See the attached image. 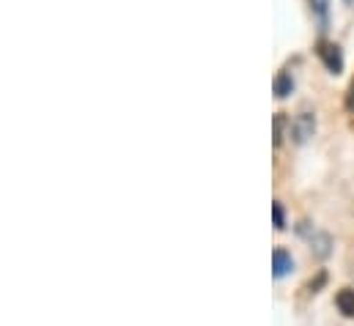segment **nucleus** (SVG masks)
<instances>
[{"label": "nucleus", "mask_w": 354, "mask_h": 326, "mask_svg": "<svg viewBox=\"0 0 354 326\" xmlns=\"http://www.w3.org/2000/svg\"><path fill=\"white\" fill-rule=\"evenodd\" d=\"M291 137H294V143H308L313 135H316V113L313 110H299L297 115H294V121H291Z\"/></svg>", "instance_id": "1"}, {"label": "nucleus", "mask_w": 354, "mask_h": 326, "mask_svg": "<svg viewBox=\"0 0 354 326\" xmlns=\"http://www.w3.org/2000/svg\"><path fill=\"white\" fill-rule=\"evenodd\" d=\"M319 55H322L327 72H333V75H341V72H344V52H341L338 44H322Z\"/></svg>", "instance_id": "2"}, {"label": "nucleus", "mask_w": 354, "mask_h": 326, "mask_svg": "<svg viewBox=\"0 0 354 326\" xmlns=\"http://www.w3.org/2000/svg\"><path fill=\"white\" fill-rule=\"evenodd\" d=\"M291 271H294V258H291V252L283 249V247H277V249L272 252V274L280 280V277H286V274H291Z\"/></svg>", "instance_id": "3"}, {"label": "nucleus", "mask_w": 354, "mask_h": 326, "mask_svg": "<svg viewBox=\"0 0 354 326\" xmlns=\"http://www.w3.org/2000/svg\"><path fill=\"white\" fill-rule=\"evenodd\" d=\"M272 90H274L277 99H286V96L294 90V77H291L288 72H280V75L274 77V82H272Z\"/></svg>", "instance_id": "4"}, {"label": "nucleus", "mask_w": 354, "mask_h": 326, "mask_svg": "<svg viewBox=\"0 0 354 326\" xmlns=\"http://www.w3.org/2000/svg\"><path fill=\"white\" fill-rule=\"evenodd\" d=\"M310 11H313V17L319 19V25L324 30L327 19H330V0H310Z\"/></svg>", "instance_id": "5"}, {"label": "nucleus", "mask_w": 354, "mask_h": 326, "mask_svg": "<svg viewBox=\"0 0 354 326\" xmlns=\"http://www.w3.org/2000/svg\"><path fill=\"white\" fill-rule=\"evenodd\" d=\"M335 305H338V310L344 313V316H354V291L352 288H344L341 294H338V299H335Z\"/></svg>", "instance_id": "6"}, {"label": "nucleus", "mask_w": 354, "mask_h": 326, "mask_svg": "<svg viewBox=\"0 0 354 326\" xmlns=\"http://www.w3.org/2000/svg\"><path fill=\"white\" fill-rule=\"evenodd\" d=\"M283 126H286V115L277 113V115L272 118V143H274V146L283 143Z\"/></svg>", "instance_id": "7"}, {"label": "nucleus", "mask_w": 354, "mask_h": 326, "mask_svg": "<svg viewBox=\"0 0 354 326\" xmlns=\"http://www.w3.org/2000/svg\"><path fill=\"white\" fill-rule=\"evenodd\" d=\"M310 245L316 247V252H319L322 258H327V255H330V236H324V233H316V231H313Z\"/></svg>", "instance_id": "8"}, {"label": "nucleus", "mask_w": 354, "mask_h": 326, "mask_svg": "<svg viewBox=\"0 0 354 326\" xmlns=\"http://www.w3.org/2000/svg\"><path fill=\"white\" fill-rule=\"evenodd\" d=\"M272 222H274V228H277V231H283V228H286V214H283V206H280L277 200L272 203Z\"/></svg>", "instance_id": "9"}, {"label": "nucleus", "mask_w": 354, "mask_h": 326, "mask_svg": "<svg viewBox=\"0 0 354 326\" xmlns=\"http://www.w3.org/2000/svg\"><path fill=\"white\" fill-rule=\"evenodd\" d=\"M346 110L354 113V80H352V85H349V90H346Z\"/></svg>", "instance_id": "10"}, {"label": "nucleus", "mask_w": 354, "mask_h": 326, "mask_svg": "<svg viewBox=\"0 0 354 326\" xmlns=\"http://www.w3.org/2000/svg\"><path fill=\"white\" fill-rule=\"evenodd\" d=\"M346 3H349V6H352V3H354V0H346Z\"/></svg>", "instance_id": "11"}]
</instances>
